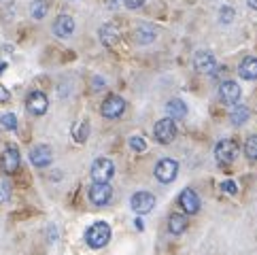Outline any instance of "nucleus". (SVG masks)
<instances>
[{
    "label": "nucleus",
    "mask_w": 257,
    "mask_h": 255,
    "mask_svg": "<svg viewBox=\"0 0 257 255\" xmlns=\"http://www.w3.org/2000/svg\"><path fill=\"white\" fill-rule=\"evenodd\" d=\"M153 175H155V179H158L160 183L168 185V183H172V181L177 179V175H179V164L174 162V160H170V158H164V160H160L158 164H155Z\"/></svg>",
    "instance_id": "4"
},
{
    "label": "nucleus",
    "mask_w": 257,
    "mask_h": 255,
    "mask_svg": "<svg viewBox=\"0 0 257 255\" xmlns=\"http://www.w3.org/2000/svg\"><path fill=\"white\" fill-rule=\"evenodd\" d=\"M246 5H249L253 11H257V0H246Z\"/></svg>",
    "instance_id": "33"
},
{
    "label": "nucleus",
    "mask_w": 257,
    "mask_h": 255,
    "mask_svg": "<svg viewBox=\"0 0 257 255\" xmlns=\"http://www.w3.org/2000/svg\"><path fill=\"white\" fill-rule=\"evenodd\" d=\"M11 100V94H9V89L5 85H0V102H9Z\"/></svg>",
    "instance_id": "31"
},
{
    "label": "nucleus",
    "mask_w": 257,
    "mask_h": 255,
    "mask_svg": "<svg viewBox=\"0 0 257 255\" xmlns=\"http://www.w3.org/2000/svg\"><path fill=\"white\" fill-rule=\"evenodd\" d=\"M9 198H11V183H7V181H0V204L7 202Z\"/></svg>",
    "instance_id": "28"
},
{
    "label": "nucleus",
    "mask_w": 257,
    "mask_h": 255,
    "mask_svg": "<svg viewBox=\"0 0 257 255\" xmlns=\"http://www.w3.org/2000/svg\"><path fill=\"white\" fill-rule=\"evenodd\" d=\"M98 36H100V43H102L104 47H115V45L119 43L121 32H119V28L115 24H104V26H100Z\"/></svg>",
    "instance_id": "17"
},
{
    "label": "nucleus",
    "mask_w": 257,
    "mask_h": 255,
    "mask_svg": "<svg viewBox=\"0 0 257 255\" xmlns=\"http://www.w3.org/2000/svg\"><path fill=\"white\" fill-rule=\"evenodd\" d=\"M238 75L244 81H255L257 79V58L246 56L244 60H240V64H238Z\"/></svg>",
    "instance_id": "18"
},
{
    "label": "nucleus",
    "mask_w": 257,
    "mask_h": 255,
    "mask_svg": "<svg viewBox=\"0 0 257 255\" xmlns=\"http://www.w3.org/2000/svg\"><path fill=\"white\" fill-rule=\"evenodd\" d=\"M127 145H130V149L136 151V153H143V151L147 149V141L143 139V136H130Z\"/></svg>",
    "instance_id": "27"
},
{
    "label": "nucleus",
    "mask_w": 257,
    "mask_h": 255,
    "mask_svg": "<svg viewBox=\"0 0 257 255\" xmlns=\"http://www.w3.org/2000/svg\"><path fill=\"white\" fill-rule=\"evenodd\" d=\"M179 204H181V208H183V213L185 215H196L200 211V196L191 187H187V189L181 191Z\"/></svg>",
    "instance_id": "14"
},
{
    "label": "nucleus",
    "mask_w": 257,
    "mask_h": 255,
    "mask_svg": "<svg viewBox=\"0 0 257 255\" xmlns=\"http://www.w3.org/2000/svg\"><path fill=\"white\" fill-rule=\"evenodd\" d=\"M153 136L160 145H170L174 141V136H177V123L168 119V117H164V119H160L153 125Z\"/></svg>",
    "instance_id": "7"
},
{
    "label": "nucleus",
    "mask_w": 257,
    "mask_h": 255,
    "mask_svg": "<svg viewBox=\"0 0 257 255\" xmlns=\"http://www.w3.org/2000/svg\"><path fill=\"white\" fill-rule=\"evenodd\" d=\"M221 189L225 191V194H229V196H236L238 194V187H236V183H234V181H223V183H221Z\"/></svg>",
    "instance_id": "30"
},
{
    "label": "nucleus",
    "mask_w": 257,
    "mask_h": 255,
    "mask_svg": "<svg viewBox=\"0 0 257 255\" xmlns=\"http://www.w3.org/2000/svg\"><path fill=\"white\" fill-rule=\"evenodd\" d=\"M130 206L136 215H147L153 211L155 206V196L151 191H136V194L130 198Z\"/></svg>",
    "instance_id": "9"
},
{
    "label": "nucleus",
    "mask_w": 257,
    "mask_h": 255,
    "mask_svg": "<svg viewBox=\"0 0 257 255\" xmlns=\"http://www.w3.org/2000/svg\"><path fill=\"white\" fill-rule=\"evenodd\" d=\"M91 85H94V89L98 92V89L104 87V79H102V77H94V79H91Z\"/></svg>",
    "instance_id": "32"
},
{
    "label": "nucleus",
    "mask_w": 257,
    "mask_h": 255,
    "mask_svg": "<svg viewBox=\"0 0 257 255\" xmlns=\"http://www.w3.org/2000/svg\"><path fill=\"white\" fill-rule=\"evenodd\" d=\"M121 5L125 9H130V11H136V9H141L147 5V0H121Z\"/></svg>",
    "instance_id": "29"
},
{
    "label": "nucleus",
    "mask_w": 257,
    "mask_h": 255,
    "mask_svg": "<svg viewBox=\"0 0 257 255\" xmlns=\"http://www.w3.org/2000/svg\"><path fill=\"white\" fill-rule=\"evenodd\" d=\"M30 162L36 168H47L53 162V153L49 145H36V147L30 149Z\"/></svg>",
    "instance_id": "13"
},
{
    "label": "nucleus",
    "mask_w": 257,
    "mask_h": 255,
    "mask_svg": "<svg viewBox=\"0 0 257 255\" xmlns=\"http://www.w3.org/2000/svg\"><path fill=\"white\" fill-rule=\"evenodd\" d=\"M26 108H28V113L30 115H36V117H41L47 113V108H49V98L47 94H43V92H30L28 98H26Z\"/></svg>",
    "instance_id": "11"
},
{
    "label": "nucleus",
    "mask_w": 257,
    "mask_h": 255,
    "mask_svg": "<svg viewBox=\"0 0 257 255\" xmlns=\"http://www.w3.org/2000/svg\"><path fill=\"white\" fill-rule=\"evenodd\" d=\"M20 164H22V156H20V149L15 145H7L3 156H0V168H3L5 175H15L20 170Z\"/></svg>",
    "instance_id": "6"
},
{
    "label": "nucleus",
    "mask_w": 257,
    "mask_h": 255,
    "mask_svg": "<svg viewBox=\"0 0 257 255\" xmlns=\"http://www.w3.org/2000/svg\"><path fill=\"white\" fill-rule=\"evenodd\" d=\"M111 240V225L106 221H96L87 227L85 232V242L91 249H102Z\"/></svg>",
    "instance_id": "1"
},
{
    "label": "nucleus",
    "mask_w": 257,
    "mask_h": 255,
    "mask_svg": "<svg viewBox=\"0 0 257 255\" xmlns=\"http://www.w3.org/2000/svg\"><path fill=\"white\" fill-rule=\"evenodd\" d=\"M244 156L249 160H257V134H251L249 139L244 141Z\"/></svg>",
    "instance_id": "25"
},
{
    "label": "nucleus",
    "mask_w": 257,
    "mask_h": 255,
    "mask_svg": "<svg viewBox=\"0 0 257 255\" xmlns=\"http://www.w3.org/2000/svg\"><path fill=\"white\" fill-rule=\"evenodd\" d=\"M240 96H242V89H240V85H238L236 81H232V79L221 81V85H219V98H221L223 104L234 106V104H238Z\"/></svg>",
    "instance_id": "10"
},
{
    "label": "nucleus",
    "mask_w": 257,
    "mask_h": 255,
    "mask_svg": "<svg viewBox=\"0 0 257 255\" xmlns=\"http://www.w3.org/2000/svg\"><path fill=\"white\" fill-rule=\"evenodd\" d=\"M51 30L58 39H68V36H72V32H75V20H72L68 13H62V15L56 17Z\"/></svg>",
    "instance_id": "15"
},
{
    "label": "nucleus",
    "mask_w": 257,
    "mask_h": 255,
    "mask_svg": "<svg viewBox=\"0 0 257 255\" xmlns=\"http://www.w3.org/2000/svg\"><path fill=\"white\" fill-rule=\"evenodd\" d=\"M47 11H49L47 0H34V3L30 5V15H32V20H43V17L47 15Z\"/></svg>",
    "instance_id": "23"
},
{
    "label": "nucleus",
    "mask_w": 257,
    "mask_h": 255,
    "mask_svg": "<svg viewBox=\"0 0 257 255\" xmlns=\"http://www.w3.org/2000/svg\"><path fill=\"white\" fill-rule=\"evenodd\" d=\"M0 125L13 132V130H17V117L13 113H3L0 115Z\"/></svg>",
    "instance_id": "26"
},
{
    "label": "nucleus",
    "mask_w": 257,
    "mask_h": 255,
    "mask_svg": "<svg viewBox=\"0 0 257 255\" xmlns=\"http://www.w3.org/2000/svg\"><path fill=\"white\" fill-rule=\"evenodd\" d=\"M132 39L136 45H151L155 39H158V30L153 28L151 24H141V26H136L134 32H132Z\"/></svg>",
    "instance_id": "16"
},
{
    "label": "nucleus",
    "mask_w": 257,
    "mask_h": 255,
    "mask_svg": "<svg viewBox=\"0 0 257 255\" xmlns=\"http://www.w3.org/2000/svg\"><path fill=\"white\" fill-rule=\"evenodd\" d=\"M187 225H189V221H187V215L185 213H172L168 217V230L174 236H179V234L185 232Z\"/></svg>",
    "instance_id": "20"
},
{
    "label": "nucleus",
    "mask_w": 257,
    "mask_h": 255,
    "mask_svg": "<svg viewBox=\"0 0 257 255\" xmlns=\"http://www.w3.org/2000/svg\"><path fill=\"white\" fill-rule=\"evenodd\" d=\"M125 111V100L117 94H108L104 100H102V106H100V113L106 119H117V117H121Z\"/></svg>",
    "instance_id": "5"
},
{
    "label": "nucleus",
    "mask_w": 257,
    "mask_h": 255,
    "mask_svg": "<svg viewBox=\"0 0 257 255\" xmlns=\"http://www.w3.org/2000/svg\"><path fill=\"white\" fill-rule=\"evenodd\" d=\"M87 196L94 206H106L113 198V187H111V183H91Z\"/></svg>",
    "instance_id": "8"
},
{
    "label": "nucleus",
    "mask_w": 257,
    "mask_h": 255,
    "mask_svg": "<svg viewBox=\"0 0 257 255\" xmlns=\"http://www.w3.org/2000/svg\"><path fill=\"white\" fill-rule=\"evenodd\" d=\"M89 175L94 183H108L115 175V164L113 160L108 158H96L91 162V168H89Z\"/></svg>",
    "instance_id": "2"
},
{
    "label": "nucleus",
    "mask_w": 257,
    "mask_h": 255,
    "mask_svg": "<svg viewBox=\"0 0 257 255\" xmlns=\"http://www.w3.org/2000/svg\"><path fill=\"white\" fill-rule=\"evenodd\" d=\"M238 158V143L234 139H223L215 145V160L219 166H229Z\"/></svg>",
    "instance_id": "3"
},
{
    "label": "nucleus",
    "mask_w": 257,
    "mask_h": 255,
    "mask_svg": "<svg viewBox=\"0 0 257 255\" xmlns=\"http://www.w3.org/2000/svg\"><path fill=\"white\" fill-rule=\"evenodd\" d=\"M234 17H236V9L232 5H223L219 9V24L221 26H229L234 22Z\"/></svg>",
    "instance_id": "24"
},
{
    "label": "nucleus",
    "mask_w": 257,
    "mask_h": 255,
    "mask_svg": "<svg viewBox=\"0 0 257 255\" xmlns=\"http://www.w3.org/2000/svg\"><path fill=\"white\" fill-rule=\"evenodd\" d=\"M251 117V108L246 104H234L232 113H229V121H232L234 125H244L246 121H249Z\"/></svg>",
    "instance_id": "21"
},
{
    "label": "nucleus",
    "mask_w": 257,
    "mask_h": 255,
    "mask_svg": "<svg viewBox=\"0 0 257 255\" xmlns=\"http://www.w3.org/2000/svg\"><path fill=\"white\" fill-rule=\"evenodd\" d=\"M87 136H89V121L87 119H81L72 125V139L77 143H85Z\"/></svg>",
    "instance_id": "22"
},
{
    "label": "nucleus",
    "mask_w": 257,
    "mask_h": 255,
    "mask_svg": "<svg viewBox=\"0 0 257 255\" xmlns=\"http://www.w3.org/2000/svg\"><path fill=\"white\" fill-rule=\"evenodd\" d=\"M194 68L198 72H204V75H213L215 68H217V60H215V53L213 51H206V49H200L194 53Z\"/></svg>",
    "instance_id": "12"
},
{
    "label": "nucleus",
    "mask_w": 257,
    "mask_h": 255,
    "mask_svg": "<svg viewBox=\"0 0 257 255\" xmlns=\"http://www.w3.org/2000/svg\"><path fill=\"white\" fill-rule=\"evenodd\" d=\"M166 115H168V119H183V117L187 115V104L183 102L181 98H172L168 100V104H166Z\"/></svg>",
    "instance_id": "19"
}]
</instances>
